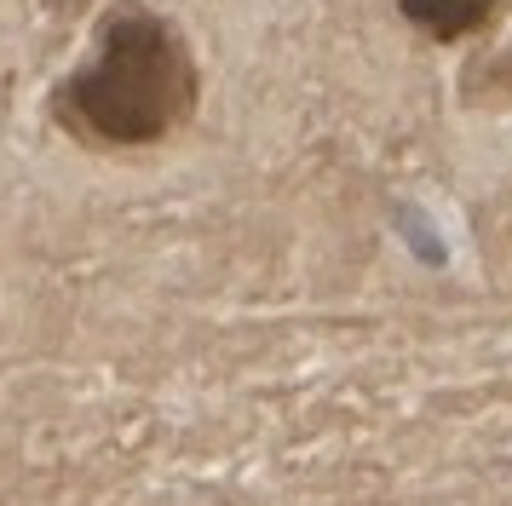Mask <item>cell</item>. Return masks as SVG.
Returning a JSON list of instances; mask_svg holds the SVG:
<instances>
[{"mask_svg":"<svg viewBox=\"0 0 512 506\" xmlns=\"http://www.w3.org/2000/svg\"><path fill=\"white\" fill-rule=\"evenodd\" d=\"M495 6L501 0H397L403 23H415L420 35H432V41H466V35L489 29Z\"/></svg>","mask_w":512,"mask_h":506,"instance_id":"2","label":"cell"},{"mask_svg":"<svg viewBox=\"0 0 512 506\" xmlns=\"http://www.w3.org/2000/svg\"><path fill=\"white\" fill-rule=\"evenodd\" d=\"M202 69L190 41L150 6H116L98 23L93 58L52 87V121L93 150L162 144L196 115Z\"/></svg>","mask_w":512,"mask_h":506,"instance_id":"1","label":"cell"}]
</instances>
